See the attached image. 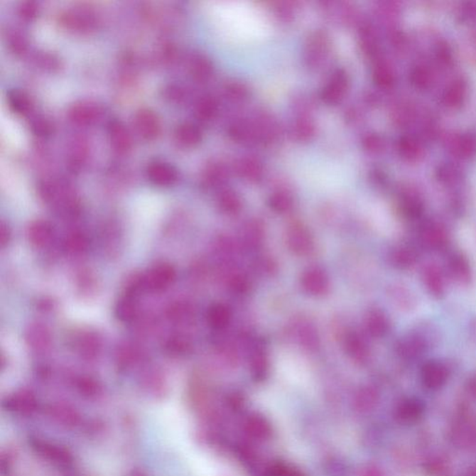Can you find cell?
I'll return each instance as SVG.
<instances>
[{
    "label": "cell",
    "mask_w": 476,
    "mask_h": 476,
    "mask_svg": "<svg viewBox=\"0 0 476 476\" xmlns=\"http://www.w3.org/2000/svg\"><path fill=\"white\" fill-rule=\"evenodd\" d=\"M29 444L36 454L53 465L65 468L71 466L74 463L72 452L58 443L45 438H33L30 439Z\"/></svg>",
    "instance_id": "cell-1"
},
{
    "label": "cell",
    "mask_w": 476,
    "mask_h": 476,
    "mask_svg": "<svg viewBox=\"0 0 476 476\" xmlns=\"http://www.w3.org/2000/svg\"><path fill=\"white\" fill-rule=\"evenodd\" d=\"M175 279V268L170 264L159 263L143 275V287L144 291L159 293L171 287Z\"/></svg>",
    "instance_id": "cell-2"
},
{
    "label": "cell",
    "mask_w": 476,
    "mask_h": 476,
    "mask_svg": "<svg viewBox=\"0 0 476 476\" xmlns=\"http://www.w3.org/2000/svg\"><path fill=\"white\" fill-rule=\"evenodd\" d=\"M7 411L18 415L32 416L38 411L37 396L28 390H21L8 396L3 402Z\"/></svg>",
    "instance_id": "cell-3"
},
{
    "label": "cell",
    "mask_w": 476,
    "mask_h": 476,
    "mask_svg": "<svg viewBox=\"0 0 476 476\" xmlns=\"http://www.w3.org/2000/svg\"><path fill=\"white\" fill-rule=\"evenodd\" d=\"M330 49V38L326 32L313 33L307 40L305 47V61L312 67L321 65L327 58Z\"/></svg>",
    "instance_id": "cell-4"
},
{
    "label": "cell",
    "mask_w": 476,
    "mask_h": 476,
    "mask_svg": "<svg viewBox=\"0 0 476 476\" xmlns=\"http://www.w3.org/2000/svg\"><path fill=\"white\" fill-rule=\"evenodd\" d=\"M348 88V75L345 71L340 69V70L334 72L326 87L322 90V100L327 104H335L342 100Z\"/></svg>",
    "instance_id": "cell-5"
},
{
    "label": "cell",
    "mask_w": 476,
    "mask_h": 476,
    "mask_svg": "<svg viewBox=\"0 0 476 476\" xmlns=\"http://www.w3.org/2000/svg\"><path fill=\"white\" fill-rule=\"evenodd\" d=\"M26 345L36 352H44L49 350L53 342V336L46 325L31 323L26 328L25 332Z\"/></svg>",
    "instance_id": "cell-6"
},
{
    "label": "cell",
    "mask_w": 476,
    "mask_h": 476,
    "mask_svg": "<svg viewBox=\"0 0 476 476\" xmlns=\"http://www.w3.org/2000/svg\"><path fill=\"white\" fill-rule=\"evenodd\" d=\"M47 414L54 423L65 428L77 427L82 421L80 411L65 403L50 404L48 406Z\"/></svg>",
    "instance_id": "cell-7"
},
{
    "label": "cell",
    "mask_w": 476,
    "mask_h": 476,
    "mask_svg": "<svg viewBox=\"0 0 476 476\" xmlns=\"http://www.w3.org/2000/svg\"><path fill=\"white\" fill-rule=\"evenodd\" d=\"M421 244L430 251H442L448 243V234L438 224H427L420 232Z\"/></svg>",
    "instance_id": "cell-8"
},
{
    "label": "cell",
    "mask_w": 476,
    "mask_h": 476,
    "mask_svg": "<svg viewBox=\"0 0 476 476\" xmlns=\"http://www.w3.org/2000/svg\"><path fill=\"white\" fill-rule=\"evenodd\" d=\"M54 237L53 226L46 221L32 222L27 230L29 243L36 249H44L50 245Z\"/></svg>",
    "instance_id": "cell-9"
},
{
    "label": "cell",
    "mask_w": 476,
    "mask_h": 476,
    "mask_svg": "<svg viewBox=\"0 0 476 476\" xmlns=\"http://www.w3.org/2000/svg\"><path fill=\"white\" fill-rule=\"evenodd\" d=\"M75 348L84 359H95L101 352V338L97 333L93 332V331H83L77 336Z\"/></svg>",
    "instance_id": "cell-10"
},
{
    "label": "cell",
    "mask_w": 476,
    "mask_h": 476,
    "mask_svg": "<svg viewBox=\"0 0 476 476\" xmlns=\"http://www.w3.org/2000/svg\"><path fill=\"white\" fill-rule=\"evenodd\" d=\"M423 281L424 286L432 296L441 298L444 296L445 291V277L441 269L435 264H429L424 267L423 274Z\"/></svg>",
    "instance_id": "cell-11"
},
{
    "label": "cell",
    "mask_w": 476,
    "mask_h": 476,
    "mask_svg": "<svg viewBox=\"0 0 476 476\" xmlns=\"http://www.w3.org/2000/svg\"><path fill=\"white\" fill-rule=\"evenodd\" d=\"M447 269L455 281L466 284L472 277L469 261L460 253H453L448 259Z\"/></svg>",
    "instance_id": "cell-12"
},
{
    "label": "cell",
    "mask_w": 476,
    "mask_h": 476,
    "mask_svg": "<svg viewBox=\"0 0 476 476\" xmlns=\"http://www.w3.org/2000/svg\"><path fill=\"white\" fill-rule=\"evenodd\" d=\"M421 377L424 384L428 387L436 388L444 384L448 377V369L444 364L438 361H431L424 364L421 370Z\"/></svg>",
    "instance_id": "cell-13"
},
{
    "label": "cell",
    "mask_w": 476,
    "mask_h": 476,
    "mask_svg": "<svg viewBox=\"0 0 476 476\" xmlns=\"http://www.w3.org/2000/svg\"><path fill=\"white\" fill-rule=\"evenodd\" d=\"M245 431L251 438L258 440L269 438L272 433L269 421L260 414L249 416L245 421Z\"/></svg>",
    "instance_id": "cell-14"
},
{
    "label": "cell",
    "mask_w": 476,
    "mask_h": 476,
    "mask_svg": "<svg viewBox=\"0 0 476 476\" xmlns=\"http://www.w3.org/2000/svg\"><path fill=\"white\" fill-rule=\"evenodd\" d=\"M89 248V239L82 231L75 230L66 234L63 240V249L71 256L83 255Z\"/></svg>",
    "instance_id": "cell-15"
},
{
    "label": "cell",
    "mask_w": 476,
    "mask_h": 476,
    "mask_svg": "<svg viewBox=\"0 0 476 476\" xmlns=\"http://www.w3.org/2000/svg\"><path fill=\"white\" fill-rule=\"evenodd\" d=\"M139 306L136 296L125 294L116 306V315L123 323H131L138 318Z\"/></svg>",
    "instance_id": "cell-16"
},
{
    "label": "cell",
    "mask_w": 476,
    "mask_h": 476,
    "mask_svg": "<svg viewBox=\"0 0 476 476\" xmlns=\"http://www.w3.org/2000/svg\"><path fill=\"white\" fill-rule=\"evenodd\" d=\"M428 340L426 337L416 334L401 345V352L405 357L418 358L423 355L428 347Z\"/></svg>",
    "instance_id": "cell-17"
},
{
    "label": "cell",
    "mask_w": 476,
    "mask_h": 476,
    "mask_svg": "<svg viewBox=\"0 0 476 476\" xmlns=\"http://www.w3.org/2000/svg\"><path fill=\"white\" fill-rule=\"evenodd\" d=\"M141 358V352L136 346L124 345L120 346L116 352L117 364L122 369H129L140 362Z\"/></svg>",
    "instance_id": "cell-18"
},
{
    "label": "cell",
    "mask_w": 476,
    "mask_h": 476,
    "mask_svg": "<svg viewBox=\"0 0 476 476\" xmlns=\"http://www.w3.org/2000/svg\"><path fill=\"white\" fill-rule=\"evenodd\" d=\"M238 173L248 180L260 179L264 174V168L258 159L253 158H244L238 163Z\"/></svg>",
    "instance_id": "cell-19"
},
{
    "label": "cell",
    "mask_w": 476,
    "mask_h": 476,
    "mask_svg": "<svg viewBox=\"0 0 476 476\" xmlns=\"http://www.w3.org/2000/svg\"><path fill=\"white\" fill-rule=\"evenodd\" d=\"M75 388L78 393L86 397H95L101 393V385L90 376H80L75 379Z\"/></svg>",
    "instance_id": "cell-20"
},
{
    "label": "cell",
    "mask_w": 476,
    "mask_h": 476,
    "mask_svg": "<svg viewBox=\"0 0 476 476\" xmlns=\"http://www.w3.org/2000/svg\"><path fill=\"white\" fill-rule=\"evenodd\" d=\"M315 125L308 119H300L294 126V135L297 140L307 141L315 135Z\"/></svg>",
    "instance_id": "cell-21"
},
{
    "label": "cell",
    "mask_w": 476,
    "mask_h": 476,
    "mask_svg": "<svg viewBox=\"0 0 476 476\" xmlns=\"http://www.w3.org/2000/svg\"><path fill=\"white\" fill-rule=\"evenodd\" d=\"M396 259L400 266L409 268L417 263L418 253L414 249L405 247V248L399 249V251L396 252Z\"/></svg>",
    "instance_id": "cell-22"
},
{
    "label": "cell",
    "mask_w": 476,
    "mask_h": 476,
    "mask_svg": "<svg viewBox=\"0 0 476 476\" xmlns=\"http://www.w3.org/2000/svg\"><path fill=\"white\" fill-rule=\"evenodd\" d=\"M271 475L273 476H305L299 469L285 463H276L271 467Z\"/></svg>",
    "instance_id": "cell-23"
},
{
    "label": "cell",
    "mask_w": 476,
    "mask_h": 476,
    "mask_svg": "<svg viewBox=\"0 0 476 476\" xmlns=\"http://www.w3.org/2000/svg\"><path fill=\"white\" fill-rule=\"evenodd\" d=\"M374 77L376 82L382 87H387L393 82V74H391L390 68L385 65L377 66Z\"/></svg>",
    "instance_id": "cell-24"
},
{
    "label": "cell",
    "mask_w": 476,
    "mask_h": 476,
    "mask_svg": "<svg viewBox=\"0 0 476 476\" xmlns=\"http://www.w3.org/2000/svg\"><path fill=\"white\" fill-rule=\"evenodd\" d=\"M165 350L173 355L183 354L185 351V342L180 337H171L165 343Z\"/></svg>",
    "instance_id": "cell-25"
},
{
    "label": "cell",
    "mask_w": 476,
    "mask_h": 476,
    "mask_svg": "<svg viewBox=\"0 0 476 476\" xmlns=\"http://www.w3.org/2000/svg\"><path fill=\"white\" fill-rule=\"evenodd\" d=\"M146 385L150 388L151 391H163L165 388V382L162 376L158 372H151L146 376Z\"/></svg>",
    "instance_id": "cell-26"
},
{
    "label": "cell",
    "mask_w": 476,
    "mask_h": 476,
    "mask_svg": "<svg viewBox=\"0 0 476 476\" xmlns=\"http://www.w3.org/2000/svg\"><path fill=\"white\" fill-rule=\"evenodd\" d=\"M227 92L232 98L236 100H243L248 96V89L243 84L232 83L227 88Z\"/></svg>",
    "instance_id": "cell-27"
},
{
    "label": "cell",
    "mask_w": 476,
    "mask_h": 476,
    "mask_svg": "<svg viewBox=\"0 0 476 476\" xmlns=\"http://www.w3.org/2000/svg\"><path fill=\"white\" fill-rule=\"evenodd\" d=\"M217 105L216 102L212 99H207L200 105V113L203 114L204 117H212L216 113Z\"/></svg>",
    "instance_id": "cell-28"
},
{
    "label": "cell",
    "mask_w": 476,
    "mask_h": 476,
    "mask_svg": "<svg viewBox=\"0 0 476 476\" xmlns=\"http://www.w3.org/2000/svg\"><path fill=\"white\" fill-rule=\"evenodd\" d=\"M11 240V231L10 228L8 227V225L5 222H1L0 225V245L1 248H5L8 245L9 242Z\"/></svg>",
    "instance_id": "cell-29"
},
{
    "label": "cell",
    "mask_w": 476,
    "mask_h": 476,
    "mask_svg": "<svg viewBox=\"0 0 476 476\" xmlns=\"http://www.w3.org/2000/svg\"><path fill=\"white\" fill-rule=\"evenodd\" d=\"M379 144H381V141L376 136H367L364 140V146L367 150L375 151L379 148Z\"/></svg>",
    "instance_id": "cell-30"
},
{
    "label": "cell",
    "mask_w": 476,
    "mask_h": 476,
    "mask_svg": "<svg viewBox=\"0 0 476 476\" xmlns=\"http://www.w3.org/2000/svg\"><path fill=\"white\" fill-rule=\"evenodd\" d=\"M132 476H144V475L140 474V472H138V474H134V475H132Z\"/></svg>",
    "instance_id": "cell-31"
}]
</instances>
